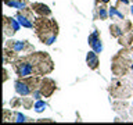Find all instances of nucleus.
Wrapping results in <instances>:
<instances>
[{"label":"nucleus","mask_w":133,"mask_h":125,"mask_svg":"<svg viewBox=\"0 0 133 125\" xmlns=\"http://www.w3.org/2000/svg\"><path fill=\"white\" fill-rule=\"evenodd\" d=\"M87 43L91 47V50H94L96 53H101L103 52V42H101V36H100V31L98 29H94L93 32L87 38Z\"/></svg>","instance_id":"10"},{"label":"nucleus","mask_w":133,"mask_h":125,"mask_svg":"<svg viewBox=\"0 0 133 125\" xmlns=\"http://www.w3.org/2000/svg\"><path fill=\"white\" fill-rule=\"evenodd\" d=\"M31 7H32V10L40 17H50L51 15V8L44 3L35 2V3H31Z\"/></svg>","instance_id":"12"},{"label":"nucleus","mask_w":133,"mask_h":125,"mask_svg":"<svg viewBox=\"0 0 133 125\" xmlns=\"http://www.w3.org/2000/svg\"><path fill=\"white\" fill-rule=\"evenodd\" d=\"M19 27H21V24L18 22V20H14L12 17H8V15L3 17V33H4V36L12 38L19 31Z\"/></svg>","instance_id":"9"},{"label":"nucleus","mask_w":133,"mask_h":125,"mask_svg":"<svg viewBox=\"0 0 133 125\" xmlns=\"http://www.w3.org/2000/svg\"><path fill=\"white\" fill-rule=\"evenodd\" d=\"M33 31H35L36 38L40 40V43L46 46H51L57 40V36L60 33V27H58V22L54 18L39 15L35 20Z\"/></svg>","instance_id":"2"},{"label":"nucleus","mask_w":133,"mask_h":125,"mask_svg":"<svg viewBox=\"0 0 133 125\" xmlns=\"http://www.w3.org/2000/svg\"><path fill=\"white\" fill-rule=\"evenodd\" d=\"M33 99L32 96H22V108H26V110H31L33 108Z\"/></svg>","instance_id":"22"},{"label":"nucleus","mask_w":133,"mask_h":125,"mask_svg":"<svg viewBox=\"0 0 133 125\" xmlns=\"http://www.w3.org/2000/svg\"><path fill=\"white\" fill-rule=\"evenodd\" d=\"M130 12H132V14H133V4H132V6H130Z\"/></svg>","instance_id":"27"},{"label":"nucleus","mask_w":133,"mask_h":125,"mask_svg":"<svg viewBox=\"0 0 133 125\" xmlns=\"http://www.w3.org/2000/svg\"><path fill=\"white\" fill-rule=\"evenodd\" d=\"M132 52H133L132 49L123 47L111 58V71L115 77H126V75H129V71H130V67L133 63L130 57Z\"/></svg>","instance_id":"3"},{"label":"nucleus","mask_w":133,"mask_h":125,"mask_svg":"<svg viewBox=\"0 0 133 125\" xmlns=\"http://www.w3.org/2000/svg\"><path fill=\"white\" fill-rule=\"evenodd\" d=\"M10 107L11 108H19V107H22V97H12L10 100Z\"/></svg>","instance_id":"23"},{"label":"nucleus","mask_w":133,"mask_h":125,"mask_svg":"<svg viewBox=\"0 0 133 125\" xmlns=\"http://www.w3.org/2000/svg\"><path fill=\"white\" fill-rule=\"evenodd\" d=\"M108 92L112 97L126 100L133 96V82L125 77H115L110 83Z\"/></svg>","instance_id":"4"},{"label":"nucleus","mask_w":133,"mask_h":125,"mask_svg":"<svg viewBox=\"0 0 133 125\" xmlns=\"http://www.w3.org/2000/svg\"><path fill=\"white\" fill-rule=\"evenodd\" d=\"M132 115H133V110H132Z\"/></svg>","instance_id":"28"},{"label":"nucleus","mask_w":133,"mask_h":125,"mask_svg":"<svg viewBox=\"0 0 133 125\" xmlns=\"http://www.w3.org/2000/svg\"><path fill=\"white\" fill-rule=\"evenodd\" d=\"M130 2H132V3H133V0H130Z\"/></svg>","instance_id":"29"},{"label":"nucleus","mask_w":133,"mask_h":125,"mask_svg":"<svg viewBox=\"0 0 133 125\" xmlns=\"http://www.w3.org/2000/svg\"><path fill=\"white\" fill-rule=\"evenodd\" d=\"M86 64L90 70H97L100 65V58H98V53H96L94 50H90L86 56Z\"/></svg>","instance_id":"14"},{"label":"nucleus","mask_w":133,"mask_h":125,"mask_svg":"<svg viewBox=\"0 0 133 125\" xmlns=\"http://www.w3.org/2000/svg\"><path fill=\"white\" fill-rule=\"evenodd\" d=\"M4 46L15 50L17 53H32V52H35V46L28 40H14L10 38L7 42H4Z\"/></svg>","instance_id":"7"},{"label":"nucleus","mask_w":133,"mask_h":125,"mask_svg":"<svg viewBox=\"0 0 133 125\" xmlns=\"http://www.w3.org/2000/svg\"><path fill=\"white\" fill-rule=\"evenodd\" d=\"M33 108H35L36 113H43L44 110H47V108H49V104L40 99V100H36V102H35V106H33Z\"/></svg>","instance_id":"21"},{"label":"nucleus","mask_w":133,"mask_h":125,"mask_svg":"<svg viewBox=\"0 0 133 125\" xmlns=\"http://www.w3.org/2000/svg\"><path fill=\"white\" fill-rule=\"evenodd\" d=\"M118 43L122 46V47H128L133 50V31L125 32L122 36L118 38Z\"/></svg>","instance_id":"15"},{"label":"nucleus","mask_w":133,"mask_h":125,"mask_svg":"<svg viewBox=\"0 0 133 125\" xmlns=\"http://www.w3.org/2000/svg\"><path fill=\"white\" fill-rule=\"evenodd\" d=\"M18 57L19 56H18V53H17L15 50L4 46V50H3V63L4 64H11V63L15 61Z\"/></svg>","instance_id":"16"},{"label":"nucleus","mask_w":133,"mask_h":125,"mask_svg":"<svg viewBox=\"0 0 133 125\" xmlns=\"http://www.w3.org/2000/svg\"><path fill=\"white\" fill-rule=\"evenodd\" d=\"M108 14H110V18L114 21V22H119V21L126 18V15H125L122 11H119L115 6L114 7H108Z\"/></svg>","instance_id":"17"},{"label":"nucleus","mask_w":133,"mask_h":125,"mask_svg":"<svg viewBox=\"0 0 133 125\" xmlns=\"http://www.w3.org/2000/svg\"><path fill=\"white\" fill-rule=\"evenodd\" d=\"M56 90H57V83L54 79L49 78V77H42L40 85H39V92L43 97H51Z\"/></svg>","instance_id":"8"},{"label":"nucleus","mask_w":133,"mask_h":125,"mask_svg":"<svg viewBox=\"0 0 133 125\" xmlns=\"http://www.w3.org/2000/svg\"><path fill=\"white\" fill-rule=\"evenodd\" d=\"M4 4L11 8H24V7H28L31 6V3H29V0H3Z\"/></svg>","instance_id":"18"},{"label":"nucleus","mask_w":133,"mask_h":125,"mask_svg":"<svg viewBox=\"0 0 133 125\" xmlns=\"http://www.w3.org/2000/svg\"><path fill=\"white\" fill-rule=\"evenodd\" d=\"M129 74H132L130 77L133 78V63H132V67H130V71H129Z\"/></svg>","instance_id":"26"},{"label":"nucleus","mask_w":133,"mask_h":125,"mask_svg":"<svg viewBox=\"0 0 133 125\" xmlns=\"http://www.w3.org/2000/svg\"><path fill=\"white\" fill-rule=\"evenodd\" d=\"M96 3H104V4H108L110 0H96Z\"/></svg>","instance_id":"25"},{"label":"nucleus","mask_w":133,"mask_h":125,"mask_svg":"<svg viewBox=\"0 0 133 125\" xmlns=\"http://www.w3.org/2000/svg\"><path fill=\"white\" fill-rule=\"evenodd\" d=\"M94 20H107L108 17H110V14H108V7L105 6L104 3H96V8H94Z\"/></svg>","instance_id":"13"},{"label":"nucleus","mask_w":133,"mask_h":125,"mask_svg":"<svg viewBox=\"0 0 133 125\" xmlns=\"http://www.w3.org/2000/svg\"><path fill=\"white\" fill-rule=\"evenodd\" d=\"M3 121H12V122H28V121H33L32 118L29 117L21 114V113H11L8 110H4L3 111Z\"/></svg>","instance_id":"11"},{"label":"nucleus","mask_w":133,"mask_h":125,"mask_svg":"<svg viewBox=\"0 0 133 125\" xmlns=\"http://www.w3.org/2000/svg\"><path fill=\"white\" fill-rule=\"evenodd\" d=\"M110 35L112 38H115V39H118L119 36L123 35V29H122L119 22H114V24L110 25Z\"/></svg>","instance_id":"19"},{"label":"nucleus","mask_w":133,"mask_h":125,"mask_svg":"<svg viewBox=\"0 0 133 125\" xmlns=\"http://www.w3.org/2000/svg\"><path fill=\"white\" fill-rule=\"evenodd\" d=\"M40 79H42V77H35V75L22 77V78L15 79L14 89L17 92V95L18 96H32L37 89H39Z\"/></svg>","instance_id":"5"},{"label":"nucleus","mask_w":133,"mask_h":125,"mask_svg":"<svg viewBox=\"0 0 133 125\" xmlns=\"http://www.w3.org/2000/svg\"><path fill=\"white\" fill-rule=\"evenodd\" d=\"M130 3H132L130 0H116L115 7L118 8L119 11H122L125 15H126L128 12L130 11V10H129V8H130Z\"/></svg>","instance_id":"20"},{"label":"nucleus","mask_w":133,"mask_h":125,"mask_svg":"<svg viewBox=\"0 0 133 125\" xmlns=\"http://www.w3.org/2000/svg\"><path fill=\"white\" fill-rule=\"evenodd\" d=\"M3 74H4V77H3V81L6 82L7 79H8V71H7L6 68H4V70H3Z\"/></svg>","instance_id":"24"},{"label":"nucleus","mask_w":133,"mask_h":125,"mask_svg":"<svg viewBox=\"0 0 133 125\" xmlns=\"http://www.w3.org/2000/svg\"><path fill=\"white\" fill-rule=\"evenodd\" d=\"M33 12H35V11L32 10L31 6L19 8V10L17 11V14H15V18L18 20V22L21 24V27L31 29V28H33V25H35V20H36L35 17H33Z\"/></svg>","instance_id":"6"},{"label":"nucleus","mask_w":133,"mask_h":125,"mask_svg":"<svg viewBox=\"0 0 133 125\" xmlns=\"http://www.w3.org/2000/svg\"><path fill=\"white\" fill-rule=\"evenodd\" d=\"M11 67L18 78L31 75L44 77L54 71V61L46 52H32L18 57L11 63Z\"/></svg>","instance_id":"1"}]
</instances>
